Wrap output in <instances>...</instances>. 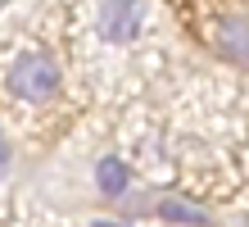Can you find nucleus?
Listing matches in <instances>:
<instances>
[{"mask_svg": "<svg viewBox=\"0 0 249 227\" xmlns=\"http://www.w3.org/2000/svg\"><path fill=\"white\" fill-rule=\"evenodd\" d=\"M95 186L105 191V195H123L131 186V173H127V164L123 159H100V168H95Z\"/></svg>", "mask_w": 249, "mask_h": 227, "instance_id": "7ed1b4c3", "label": "nucleus"}, {"mask_svg": "<svg viewBox=\"0 0 249 227\" xmlns=\"http://www.w3.org/2000/svg\"><path fill=\"white\" fill-rule=\"evenodd\" d=\"M0 5H5V0H0Z\"/></svg>", "mask_w": 249, "mask_h": 227, "instance_id": "6e6552de", "label": "nucleus"}, {"mask_svg": "<svg viewBox=\"0 0 249 227\" xmlns=\"http://www.w3.org/2000/svg\"><path fill=\"white\" fill-rule=\"evenodd\" d=\"M136 23H141V0H109L100 9V32L109 41H131Z\"/></svg>", "mask_w": 249, "mask_h": 227, "instance_id": "f03ea898", "label": "nucleus"}, {"mask_svg": "<svg viewBox=\"0 0 249 227\" xmlns=\"http://www.w3.org/2000/svg\"><path fill=\"white\" fill-rule=\"evenodd\" d=\"M0 164H5V141H0Z\"/></svg>", "mask_w": 249, "mask_h": 227, "instance_id": "0eeeda50", "label": "nucleus"}, {"mask_svg": "<svg viewBox=\"0 0 249 227\" xmlns=\"http://www.w3.org/2000/svg\"><path fill=\"white\" fill-rule=\"evenodd\" d=\"M159 218H168V223H209L204 209L186 205V200H159Z\"/></svg>", "mask_w": 249, "mask_h": 227, "instance_id": "20e7f679", "label": "nucleus"}, {"mask_svg": "<svg viewBox=\"0 0 249 227\" xmlns=\"http://www.w3.org/2000/svg\"><path fill=\"white\" fill-rule=\"evenodd\" d=\"M9 91L18 100H50L59 91V64L50 55H23L18 64L9 68Z\"/></svg>", "mask_w": 249, "mask_h": 227, "instance_id": "f257e3e1", "label": "nucleus"}, {"mask_svg": "<svg viewBox=\"0 0 249 227\" xmlns=\"http://www.w3.org/2000/svg\"><path fill=\"white\" fill-rule=\"evenodd\" d=\"M91 227H131V223H118V218H95Z\"/></svg>", "mask_w": 249, "mask_h": 227, "instance_id": "423d86ee", "label": "nucleus"}, {"mask_svg": "<svg viewBox=\"0 0 249 227\" xmlns=\"http://www.w3.org/2000/svg\"><path fill=\"white\" fill-rule=\"evenodd\" d=\"M222 55L236 59V64L245 59V23H240V19H227V23H222Z\"/></svg>", "mask_w": 249, "mask_h": 227, "instance_id": "39448f33", "label": "nucleus"}]
</instances>
